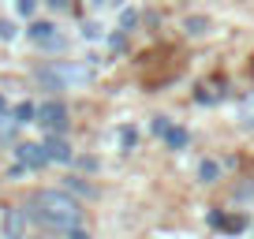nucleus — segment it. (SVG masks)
I'll use <instances>...</instances> for the list:
<instances>
[{"mask_svg":"<svg viewBox=\"0 0 254 239\" xmlns=\"http://www.w3.org/2000/svg\"><path fill=\"white\" fill-rule=\"evenodd\" d=\"M34 209H38V217L49 224V228H75L82 217L79 202L71 198V194H64V191H38L34 194Z\"/></svg>","mask_w":254,"mask_h":239,"instance_id":"nucleus-1","label":"nucleus"},{"mask_svg":"<svg viewBox=\"0 0 254 239\" xmlns=\"http://www.w3.org/2000/svg\"><path fill=\"white\" fill-rule=\"evenodd\" d=\"M38 123L45 131H53V135H64V127H67V109H64L60 101H45L38 109Z\"/></svg>","mask_w":254,"mask_h":239,"instance_id":"nucleus-2","label":"nucleus"},{"mask_svg":"<svg viewBox=\"0 0 254 239\" xmlns=\"http://www.w3.org/2000/svg\"><path fill=\"white\" fill-rule=\"evenodd\" d=\"M15 153H19V161H23V165H30V168H41V165L49 161L45 146H38V142H23Z\"/></svg>","mask_w":254,"mask_h":239,"instance_id":"nucleus-3","label":"nucleus"},{"mask_svg":"<svg viewBox=\"0 0 254 239\" xmlns=\"http://www.w3.org/2000/svg\"><path fill=\"white\" fill-rule=\"evenodd\" d=\"M4 236L8 239H26V213L23 209H8V217H4Z\"/></svg>","mask_w":254,"mask_h":239,"instance_id":"nucleus-4","label":"nucleus"},{"mask_svg":"<svg viewBox=\"0 0 254 239\" xmlns=\"http://www.w3.org/2000/svg\"><path fill=\"white\" fill-rule=\"evenodd\" d=\"M41 146H45L49 161H60V165H67V161H71V146L64 142L60 135H53V138H49V142H41Z\"/></svg>","mask_w":254,"mask_h":239,"instance_id":"nucleus-5","label":"nucleus"},{"mask_svg":"<svg viewBox=\"0 0 254 239\" xmlns=\"http://www.w3.org/2000/svg\"><path fill=\"white\" fill-rule=\"evenodd\" d=\"M53 30H56L53 23H34V26H30V38H34V41H45V45H56Z\"/></svg>","mask_w":254,"mask_h":239,"instance_id":"nucleus-6","label":"nucleus"},{"mask_svg":"<svg viewBox=\"0 0 254 239\" xmlns=\"http://www.w3.org/2000/svg\"><path fill=\"white\" fill-rule=\"evenodd\" d=\"M15 123H38V105H30V101L15 105Z\"/></svg>","mask_w":254,"mask_h":239,"instance_id":"nucleus-7","label":"nucleus"},{"mask_svg":"<svg viewBox=\"0 0 254 239\" xmlns=\"http://www.w3.org/2000/svg\"><path fill=\"white\" fill-rule=\"evenodd\" d=\"M165 142H168V150H183V146H187L190 138H187V131H183V127H168Z\"/></svg>","mask_w":254,"mask_h":239,"instance_id":"nucleus-8","label":"nucleus"},{"mask_svg":"<svg viewBox=\"0 0 254 239\" xmlns=\"http://www.w3.org/2000/svg\"><path fill=\"white\" fill-rule=\"evenodd\" d=\"M239 123H243V127H254V94L243 97V105H239Z\"/></svg>","mask_w":254,"mask_h":239,"instance_id":"nucleus-9","label":"nucleus"},{"mask_svg":"<svg viewBox=\"0 0 254 239\" xmlns=\"http://www.w3.org/2000/svg\"><path fill=\"white\" fill-rule=\"evenodd\" d=\"M198 176H202V183H213L217 176H221V168L213 165V161H202V168H198Z\"/></svg>","mask_w":254,"mask_h":239,"instance_id":"nucleus-10","label":"nucleus"},{"mask_svg":"<svg viewBox=\"0 0 254 239\" xmlns=\"http://www.w3.org/2000/svg\"><path fill=\"white\" fill-rule=\"evenodd\" d=\"M183 26H187V34H206L209 19H206V15H194V19H187V23H183Z\"/></svg>","mask_w":254,"mask_h":239,"instance_id":"nucleus-11","label":"nucleus"},{"mask_svg":"<svg viewBox=\"0 0 254 239\" xmlns=\"http://www.w3.org/2000/svg\"><path fill=\"white\" fill-rule=\"evenodd\" d=\"M168 127H172V123H168V116H157V120H153V131H157V135H168Z\"/></svg>","mask_w":254,"mask_h":239,"instance_id":"nucleus-12","label":"nucleus"},{"mask_svg":"<svg viewBox=\"0 0 254 239\" xmlns=\"http://www.w3.org/2000/svg\"><path fill=\"white\" fill-rule=\"evenodd\" d=\"M34 8H38V0H19V11H23V15H34Z\"/></svg>","mask_w":254,"mask_h":239,"instance_id":"nucleus-13","label":"nucleus"},{"mask_svg":"<svg viewBox=\"0 0 254 239\" xmlns=\"http://www.w3.org/2000/svg\"><path fill=\"white\" fill-rule=\"evenodd\" d=\"M67 239H90V236L79 228V224H75V228H67Z\"/></svg>","mask_w":254,"mask_h":239,"instance_id":"nucleus-14","label":"nucleus"},{"mask_svg":"<svg viewBox=\"0 0 254 239\" xmlns=\"http://www.w3.org/2000/svg\"><path fill=\"white\" fill-rule=\"evenodd\" d=\"M11 34H15V26H11V23H0V38H11Z\"/></svg>","mask_w":254,"mask_h":239,"instance_id":"nucleus-15","label":"nucleus"},{"mask_svg":"<svg viewBox=\"0 0 254 239\" xmlns=\"http://www.w3.org/2000/svg\"><path fill=\"white\" fill-rule=\"evenodd\" d=\"M49 8H67V0H45Z\"/></svg>","mask_w":254,"mask_h":239,"instance_id":"nucleus-16","label":"nucleus"},{"mask_svg":"<svg viewBox=\"0 0 254 239\" xmlns=\"http://www.w3.org/2000/svg\"><path fill=\"white\" fill-rule=\"evenodd\" d=\"M0 109H4V97H0Z\"/></svg>","mask_w":254,"mask_h":239,"instance_id":"nucleus-17","label":"nucleus"}]
</instances>
